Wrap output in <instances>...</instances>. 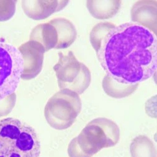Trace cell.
Masks as SVG:
<instances>
[{
  "label": "cell",
  "instance_id": "cell-14",
  "mask_svg": "<svg viewBox=\"0 0 157 157\" xmlns=\"http://www.w3.org/2000/svg\"><path fill=\"white\" fill-rule=\"evenodd\" d=\"M116 26V25L109 22L99 23L94 26L90 33V42L96 53L99 50L101 42L104 35Z\"/></svg>",
  "mask_w": 157,
  "mask_h": 157
},
{
  "label": "cell",
  "instance_id": "cell-6",
  "mask_svg": "<svg viewBox=\"0 0 157 157\" xmlns=\"http://www.w3.org/2000/svg\"><path fill=\"white\" fill-rule=\"evenodd\" d=\"M23 71V60L18 49L0 42V101L15 93Z\"/></svg>",
  "mask_w": 157,
  "mask_h": 157
},
{
  "label": "cell",
  "instance_id": "cell-16",
  "mask_svg": "<svg viewBox=\"0 0 157 157\" xmlns=\"http://www.w3.org/2000/svg\"><path fill=\"white\" fill-rule=\"evenodd\" d=\"M16 100V94L13 93L0 101V117L5 116L11 113L15 105Z\"/></svg>",
  "mask_w": 157,
  "mask_h": 157
},
{
  "label": "cell",
  "instance_id": "cell-4",
  "mask_svg": "<svg viewBox=\"0 0 157 157\" xmlns=\"http://www.w3.org/2000/svg\"><path fill=\"white\" fill-rule=\"evenodd\" d=\"M79 95L68 89H62L52 96L47 102L44 115L54 129L64 130L70 128L81 112Z\"/></svg>",
  "mask_w": 157,
  "mask_h": 157
},
{
  "label": "cell",
  "instance_id": "cell-1",
  "mask_svg": "<svg viewBox=\"0 0 157 157\" xmlns=\"http://www.w3.org/2000/svg\"><path fill=\"white\" fill-rule=\"evenodd\" d=\"M96 56L106 75L116 82L140 84L156 72V35L134 22L116 26L104 35Z\"/></svg>",
  "mask_w": 157,
  "mask_h": 157
},
{
  "label": "cell",
  "instance_id": "cell-12",
  "mask_svg": "<svg viewBox=\"0 0 157 157\" xmlns=\"http://www.w3.org/2000/svg\"><path fill=\"white\" fill-rule=\"evenodd\" d=\"M121 1H87V8L92 16L97 19L113 18L121 8Z\"/></svg>",
  "mask_w": 157,
  "mask_h": 157
},
{
  "label": "cell",
  "instance_id": "cell-11",
  "mask_svg": "<svg viewBox=\"0 0 157 157\" xmlns=\"http://www.w3.org/2000/svg\"><path fill=\"white\" fill-rule=\"evenodd\" d=\"M49 23L56 29L59 42L56 49H63L69 47L76 40L77 30L71 21L65 18H56Z\"/></svg>",
  "mask_w": 157,
  "mask_h": 157
},
{
  "label": "cell",
  "instance_id": "cell-2",
  "mask_svg": "<svg viewBox=\"0 0 157 157\" xmlns=\"http://www.w3.org/2000/svg\"><path fill=\"white\" fill-rule=\"evenodd\" d=\"M120 139V129L113 120L98 117L90 121L69 143V157H93L103 148L114 147Z\"/></svg>",
  "mask_w": 157,
  "mask_h": 157
},
{
  "label": "cell",
  "instance_id": "cell-13",
  "mask_svg": "<svg viewBox=\"0 0 157 157\" xmlns=\"http://www.w3.org/2000/svg\"><path fill=\"white\" fill-rule=\"evenodd\" d=\"M139 84H123L118 83L107 75L102 81V87L105 93L114 98H123L133 93Z\"/></svg>",
  "mask_w": 157,
  "mask_h": 157
},
{
  "label": "cell",
  "instance_id": "cell-7",
  "mask_svg": "<svg viewBox=\"0 0 157 157\" xmlns=\"http://www.w3.org/2000/svg\"><path fill=\"white\" fill-rule=\"evenodd\" d=\"M23 60L21 78L25 81L35 78L42 70L44 54V47L36 42L29 40L18 48Z\"/></svg>",
  "mask_w": 157,
  "mask_h": 157
},
{
  "label": "cell",
  "instance_id": "cell-10",
  "mask_svg": "<svg viewBox=\"0 0 157 157\" xmlns=\"http://www.w3.org/2000/svg\"><path fill=\"white\" fill-rule=\"evenodd\" d=\"M30 40L40 44L45 52L56 49L59 36L56 29L49 22L39 24L35 27L30 35Z\"/></svg>",
  "mask_w": 157,
  "mask_h": 157
},
{
  "label": "cell",
  "instance_id": "cell-8",
  "mask_svg": "<svg viewBox=\"0 0 157 157\" xmlns=\"http://www.w3.org/2000/svg\"><path fill=\"white\" fill-rule=\"evenodd\" d=\"M69 1H23L25 13L35 20H41L63 10Z\"/></svg>",
  "mask_w": 157,
  "mask_h": 157
},
{
  "label": "cell",
  "instance_id": "cell-9",
  "mask_svg": "<svg viewBox=\"0 0 157 157\" xmlns=\"http://www.w3.org/2000/svg\"><path fill=\"white\" fill-rule=\"evenodd\" d=\"M134 23L145 27L156 35V2L141 1L136 3L132 9Z\"/></svg>",
  "mask_w": 157,
  "mask_h": 157
},
{
  "label": "cell",
  "instance_id": "cell-3",
  "mask_svg": "<svg viewBox=\"0 0 157 157\" xmlns=\"http://www.w3.org/2000/svg\"><path fill=\"white\" fill-rule=\"evenodd\" d=\"M40 152L34 128L13 117L0 120V157H39Z\"/></svg>",
  "mask_w": 157,
  "mask_h": 157
},
{
  "label": "cell",
  "instance_id": "cell-15",
  "mask_svg": "<svg viewBox=\"0 0 157 157\" xmlns=\"http://www.w3.org/2000/svg\"><path fill=\"white\" fill-rule=\"evenodd\" d=\"M17 1H0V21L10 20L15 13Z\"/></svg>",
  "mask_w": 157,
  "mask_h": 157
},
{
  "label": "cell",
  "instance_id": "cell-5",
  "mask_svg": "<svg viewBox=\"0 0 157 157\" xmlns=\"http://www.w3.org/2000/svg\"><path fill=\"white\" fill-rule=\"evenodd\" d=\"M59 61L54 66L60 90L68 89L81 94L89 87L91 73L86 65L78 61L72 51L59 52Z\"/></svg>",
  "mask_w": 157,
  "mask_h": 157
}]
</instances>
